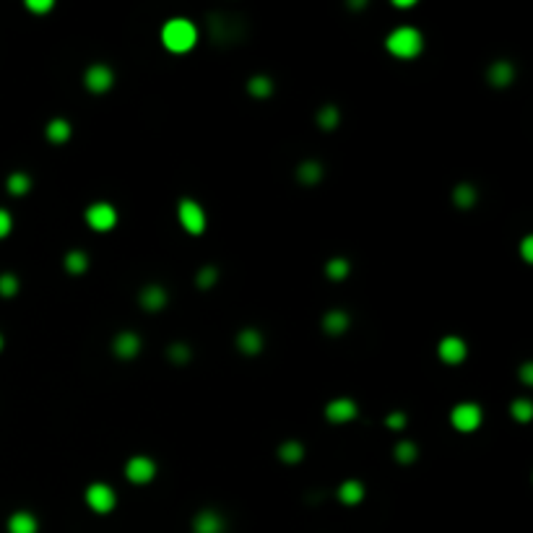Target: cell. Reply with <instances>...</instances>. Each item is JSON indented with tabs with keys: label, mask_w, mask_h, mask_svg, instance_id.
<instances>
[{
	"label": "cell",
	"mask_w": 533,
	"mask_h": 533,
	"mask_svg": "<svg viewBox=\"0 0 533 533\" xmlns=\"http://www.w3.org/2000/svg\"><path fill=\"white\" fill-rule=\"evenodd\" d=\"M349 260L346 258H330L328 263H325V276H328L330 281H341V279H346L349 276Z\"/></svg>",
	"instance_id": "cell-26"
},
{
	"label": "cell",
	"mask_w": 533,
	"mask_h": 533,
	"mask_svg": "<svg viewBox=\"0 0 533 533\" xmlns=\"http://www.w3.org/2000/svg\"><path fill=\"white\" fill-rule=\"evenodd\" d=\"M354 416H357V403H354L352 398H333L328 406H325V419L333 424L352 422Z\"/></svg>",
	"instance_id": "cell-11"
},
{
	"label": "cell",
	"mask_w": 533,
	"mask_h": 533,
	"mask_svg": "<svg viewBox=\"0 0 533 533\" xmlns=\"http://www.w3.org/2000/svg\"><path fill=\"white\" fill-rule=\"evenodd\" d=\"M349 315L344 313V310H330V313H325V318H322V330L328 333V336H341V333H346V328H349Z\"/></svg>",
	"instance_id": "cell-17"
},
{
	"label": "cell",
	"mask_w": 533,
	"mask_h": 533,
	"mask_svg": "<svg viewBox=\"0 0 533 533\" xmlns=\"http://www.w3.org/2000/svg\"><path fill=\"white\" fill-rule=\"evenodd\" d=\"M86 224L96 232H110L118 224V211L112 203H91L86 208Z\"/></svg>",
	"instance_id": "cell-4"
},
{
	"label": "cell",
	"mask_w": 533,
	"mask_h": 533,
	"mask_svg": "<svg viewBox=\"0 0 533 533\" xmlns=\"http://www.w3.org/2000/svg\"><path fill=\"white\" fill-rule=\"evenodd\" d=\"M297 177H299V182H305V185H315V182H320V177H322V164L320 162H302L297 169Z\"/></svg>",
	"instance_id": "cell-23"
},
{
	"label": "cell",
	"mask_w": 533,
	"mask_h": 533,
	"mask_svg": "<svg viewBox=\"0 0 533 533\" xmlns=\"http://www.w3.org/2000/svg\"><path fill=\"white\" fill-rule=\"evenodd\" d=\"M520 252H523V258L531 263L533 260V237H525L523 240V247H520Z\"/></svg>",
	"instance_id": "cell-36"
},
{
	"label": "cell",
	"mask_w": 533,
	"mask_h": 533,
	"mask_svg": "<svg viewBox=\"0 0 533 533\" xmlns=\"http://www.w3.org/2000/svg\"><path fill=\"white\" fill-rule=\"evenodd\" d=\"M11 229H13V219H11V213L6 211V208H0V240H3V237H9Z\"/></svg>",
	"instance_id": "cell-33"
},
{
	"label": "cell",
	"mask_w": 533,
	"mask_h": 533,
	"mask_svg": "<svg viewBox=\"0 0 533 533\" xmlns=\"http://www.w3.org/2000/svg\"><path fill=\"white\" fill-rule=\"evenodd\" d=\"M271 91H274V84L268 76H252L247 81V94L255 96V99H266V96H271Z\"/></svg>",
	"instance_id": "cell-24"
},
{
	"label": "cell",
	"mask_w": 533,
	"mask_h": 533,
	"mask_svg": "<svg viewBox=\"0 0 533 533\" xmlns=\"http://www.w3.org/2000/svg\"><path fill=\"white\" fill-rule=\"evenodd\" d=\"M169 359L174 364H185V361H190V349L185 344H172L169 346Z\"/></svg>",
	"instance_id": "cell-32"
},
{
	"label": "cell",
	"mask_w": 533,
	"mask_h": 533,
	"mask_svg": "<svg viewBox=\"0 0 533 533\" xmlns=\"http://www.w3.org/2000/svg\"><path fill=\"white\" fill-rule=\"evenodd\" d=\"M338 500L344 505H359L364 500V484L357 478H346L344 484L338 486Z\"/></svg>",
	"instance_id": "cell-18"
},
{
	"label": "cell",
	"mask_w": 533,
	"mask_h": 533,
	"mask_svg": "<svg viewBox=\"0 0 533 533\" xmlns=\"http://www.w3.org/2000/svg\"><path fill=\"white\" fill-rule=\"evenodd\" d=\"M279 458H281L284 463H299L305 458V447H302L299 439H286V442L279 447Z\"/></svg>",
	"instance_id": "cell-22"
},
{
	"label": "cell",
	"mask_w": 533,
	"mask_h": 533,
	"mask_svg": "<svg viewBox=\"0 0 533 533\" xmlns=\"http://www.w3.org/2000/svg\"><path fill=\"white\" fill-rule=\"evenodd\" d=\"M486 79H489L492 86L505 89L512 84V79H515V68H512V63H507V60H497V63H492V68H489V73H486Z\"/></svg>",
	"instance_id": "cell-15"
},
{
	"label": "cell",
	"mask_w": 533,
	"mask_h": 533,
	"mask_svg": "<svg viewBox=\"0 0 533 533\" xmlns=\"http://www.w3.org/2000/svg\"><path fill=\"white\" fill-rule=\"evenodd\" d=\"M47 138L52 143H65L68 138H71V123L63 118H55V120H50V125H47Z\"/></svg>",
	"instance_id": "cell-20"
},
{
	"label": "cell",
	"mask_w": 533,
	"mask_h": 533,
	"mask_svg": "<svg viewBox=\"0 0 533 533\" xmlns=\"http://www.w3.org/2000/svg\"><path fill=\"white\" fill-rule=\"evenodd\" d=\"M0 349H3V336H0Z\"/></svg>",
	"instance_id": "cell-39"
},
{
	"label": "cell",
	"mask_w": 533,
	"mask_h": 533,
	"mask_svg": "<svg viewBox=\"0 0 533 533\" xmlns=\"http://www.w3.org/2000/svg\"><path fill=\"white\" fill-rule=\"evenodd\" d=\"M520 377H523V383H525V385H531V383H533V367H531V364H525L523 372H520Z\"/></svg>",
	"instance_id": "cell-37"
},
{
	"label": "cell",
	"mask_w": 533,
	"mask_h": 533,
	"mask_svg": "<svg viewBox=\"0 0 533 533\" xmlns=\"http://www.w3.org/2000/svg\"><path fill=\"white\" fill-rule=\"evenodd\" d=\"M237 349L247 357H255V354L263 352V333L255 328H242L237 333Z\"/></svg>",
	"instance_id": "cell-14"
},
{
	"label": "cell",
	"mask_w": 533,
	"mask_h": 533,
	"mask_svg": "<svg viewBox=\"0 0 533 533\" xmlns=\"http://www.w3.org/2000/svg\"><path fill=\"white\" fill-rule=\"evenodd\" d=\"M393 455H395V461L406 466V463H414L416 458H419V447H416L411 439H400L398 445H395V453Z\"/></svg>",
	"instance_id": "cell-28"
},
{
	"label": "cell",
	"mask_w": 533,
	"mask_h": 533,
	"mask_svg": "<svg viewBox=\"0 0 533 533\" xmlns=\"http://www.w3.org/2000/svg\"><path fill=\"white\" fill-rule=\"evenodd\" d=\"M84 84H86L89 91H94V94H104V91H110L112 84H115V73H112L110 65L94 63V65H89L86 76H84Z\"/></svg>",
	"instance_id": "cell-7"
},
{
	"label": "cell",
	"mask_w": 533,
	"mask_h": 533,
	"mask_svg": "<svg viewBox=\"0 0 533 533\" xmlns=\"http://www.w3.org/2000/svg\"><path fill=\"white\" fill-rule=\"evenodd\" d=\"M138 302H141V307H143V310H149V313H159V310H164V307H167L164 286H159V284H149V286H143L141 294H138Z\"/></svg>",
	"instance_id": "cell-12"
},
{
	"label": "cell",
	"mask_w": 533,
	"mask_h": 533,
	"mask_svg": "<svg viewBox=\"0 0 533 533\" xmlns=\"http://www.w3.org/2000/svg\"><path fill=\"white\" fill-rule=\"evenodd\" d=\"M86 502L94 512H110V510L118 505V494H115V489H112L110 484L96 481V484H91L86 489Z\"/></svg>",
	"instance_id": "cell-5"
},
{
	"label": "cell",
	"mask_w": 533,
	"mask_h": 533,
	"mask_svg": "<svg viewBox=\"0 0 533 533\" xmlns=\"http://www.w3.org/2000/svg\"><path fill=\"white\" fill-rule=\"evenodd\" d=\"M18 279L13 274H0V297H16Z\"/></svg>",
	"instance_id": "cell-31"
},
{
	"label": "cell",
	"mask_w": 533,
	"mask_h": 533,
	"mask_svg": "<svg viewBox=\"0 0 533 533\" xmlns=\"http://www.w3.org/2000/svg\"><path fill=\"white\" fill-rule=\"evenodd\" d=\"M510 414L515 416L517 422H531V416H533V406H531V400H525V398H517L512 400V406H510Z\"/></svg>",
	"instance_id": "cell-29"
},
{
	"label": "cell",
	"mask_w": 533,
	"mask_h": 533,
	"mask_svg": "<svg viewBox=\"0 0 533 533\" xmlns=\"http://www.w3.org/2000/svg\"><path fill=\"white\" fill-rule=\"evenodd\" d=\"M196 40L198 29L188 18H169L162 26V42H164V47L169 52H188V50L196 47Z\"/></svg>",
	"instance_id": "cell-1"
},
{
	"label": "cell",
	"mask_w": 533,
	"mask_h": 533,
	"mask_svg": "<svg viewBox=\"0 0 533 533\" xmlns=\"http://www.w3.org/2000/svg\"><path fill=\"white\" fill-rule=\"evenodd\" d=\"M37 528H40L37 517L26 510H18L9 517V533H37Z\"/></svg>",
	"instance_id": "cell-16"
},
{
	"label": "cell",
	"mask_w": 533,
	"mask_h": 533,
	"mask_svg": "<svg viewBox=\"0 0 533 533\" xmlns=\"http://www.w3.org/2000/svg\"><path fill=\"white\" fill-rule=\"evenodd\" d=\"M177 216H180V224L188 235H203L206 232V211L193 198H182L177 203Z\"/></svg>",
	"instance_id": "cell-3"
},
{
	"label": "cell",
	"mask_w": 533,
	"mask_h": 533,
	"mask_svg": "<svg viewBox=\"0 0 533 533\" xmlns=\"http://www.w3.org/2000/svg\"><path fill=\"white\" fill-rule=\"evenodd\" d=\"M6 185H9L11 196H26V193H29V188H32V177H29V174H24V172H13Z\"/></svg>",
	"instance_id": "cell-25"
},
{
	"label": "cell",
	"mask_w": 533,
	"mask_h": 533,
	"mask_svg": "<svg viewBox=\"0 0 533 533\" xmlns=\"http://www.w3.org/2000/svg\"><path fill=\"white\" fill-rule=\"evenodd\" d=\"M89 268V255L84 250H71L68 255H65V271L73 276H81L86 274Z\"/></svg>",
	"instance_id": "cell-21"
},
{
	"label": "cell",
	"mask_w": 533,
	"mask_h": 533,
	"mask_svg": "<svg viewBox=\"0 0 533 533\" xmlns=\"http://www.w3.org/2000/svg\"><path fill=\"white\" fill-rule=\"evenodd\" d=\"M385 47L391 50V55L400 57V60H411V57H416L422 52L424 40L422 34H419V29H414V26H398L395 32L388 34Z\"/></svg>",
	"instance_id": "cell-2"
},
{
	"label": "cell",
	"mask_w": 533,
	"mask_h": 533,
	"mask_svg": "<svg viewBox=\"0 0 533 533\" xmlns=\"http://www.w3.org/2000/svg\"><path fill=\"white\" fill-rule=\"evenodd\" d=\"M112 352H115L118 359H133V357H138V352H141V338H138V333H133V330L118 333L115 341H112Z\"/></svg>",
	"instance_id": "cell-10"
},
{
	"label": "cell",
	"mask_w": 533,
	"mask_h": 533,
	"mask_svg": "<svg viewBox=\"0 0 533 533\" xmlns=\"http://www.w3.org/2000/svg\"><path fill=\"white\" fill-rule=\"evenodd\" d=\"M338 120H341V115H338L336 104H325V107H320V112H318V125H320L322 130H333V128L338 125Z\"/></svg>",
	"instance_id": "cell-27"
},
{
	"label": "cell",
	"mask_w": 533,
	"mask_h": 533,
	"mask_svg": "<svg viewBox=\"0 0 533 533\" xmlns=\"http://www.w3.org/2000/svg\"><path fill=\"white\" fill-rule=\"evenodd\" d=\"M437 354L445 364H461V361L466 359V354H469V346H466V341L458 336H445L442 341H439Z\"/></svg>",
	"instance_id": "cell-9"
},
{
	"label": "cell",
	"mask_w": 533,
	"mask_h": 533,
	"mask_svg": "<svg viewBox=\"0 0 533 533\" xmlns=\"http://www.w3.org/2000/svg\"><path fill=\"white\" fill-rule=\"evenodd\" d=\"M406 414H400V411H393V414H388V419H385V424L391 427V430H403L406 427Z\"/></svg>",
	"instance_id": "cell-34"
},
{
	"label": "cell",
	"mask_w": 533,
	"mask_h": 533,
	"mask_svg": "<svg viewBox=\"0 0 533 533\" xmlns=\"http://www.w3.org/2000/svg\"><path fill=\"white\" fill-rule=\"evenodd\" d=\"M193 531L196 533H224V517L213 510H201L193 520Z\"/></svg>",
	"instance_id": "cell-13"
},
{
	"label": "cell",
	"mask_w": 533,
	"mask_h": 533,
	"mask_svg": "<svg viewBox=\"0 0 533 533\" xmlns=\"http://www.w3.org/2000/svg\"><path fill=\"white\" fill-rule=\"evenodd\" d=\"M216 279H219V271H216L213 266H206V268H201V271H198L196 284L201 286V289H211L213 284H216Z\"/></svg>",
	"instance_id": "cell-30"
},
{
	"label": "cell",
	"mask_w": 533,
	"mask_h": 533,
	"mask_svg": "<svg viewBox=\"0 0 533 533\" xmlns=\"http://www.w3.org/2000/svg\"><path fill=\"white\" fill-rule=\"evenodd\" d=\"M125 476L133 484H149L151 478L157 476V463L151 461L149 455H133L125 466Z\"/></svg>",
	"instance_id": "cell-8"
},
{
	"label": "cell",
	"mask_w": 533,
	"mask_h": 533,
	"mask_svg": "<svg viewBox=\"0 0 533 533\" xmlns=\"http://www.w3.org/2000/svg\"><path fill=\"white\" fill-rule=\"evenodd\" d=\"M52 6H55L52 0H29V3H26V9L34 11V13H45V11H50Z\"/></svg>",
	"instance_id": "cell-35"
},
{
	"label": "cell",
	"mask_w": 533,
	"mask_h": 533,
	"mask_svg": "<svg viewBox=\"0 0 533 533\" xmlns=\"http://www.w3.org/2000/svg\"><path fill=\"white\" fill-rule=\"evenodd\" d=\"M453 203L458 206V208H471V206L476 203V188L473 185H469V182H461L458 188L453 190Z\"/></svg>",
	"instance_id": "cell-19"
},
{
	"label": "cell",
	"mask_w": 533,
	"mask_h": 533,
	"mask_svg": "<svg viewBox=\"0 0 533 533\" xmlns=\"http://www.w3.org/2000/svg\"><path fill=\"white\" fill-rule=\"evenodd\" d=\"M450 422L458 432H473L481 424V408L476 403H458L450 411Z\"/></svg>",
	"instance_id": "cell-6"
},
{
	"label": "cell",
	"mask_w": 533,
	"mask_h": 533,
	"mask_svg": "<svg viewBox=\"0 0 533 533\" xmlns=\"http://www.w3.org/2000/svg\"><path fill=\"white\" fill-rule=\"evenodd\" d=\"M406 6H414V0H395V9H406Z\"/></svg>",
	"instance_id": "cell-38"
}]
</instances>
